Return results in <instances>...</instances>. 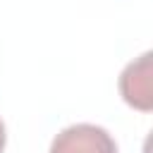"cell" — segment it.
Wrapping results in <instances>:
<instances>
[{"label":"cell","instance_id":"cell-3","mask_svg":"<svg viewBox=\"0 0 153 153\" xmlns=\"http://www.w3.org/2000/svg\"><path fill=\"white\" fill-rule=\"evenodd\" d=\"M5 143H7V131H5V122L0 120V153L5 151Z\"/></svg>","mask_w":153,"mask_h":153},{"label":"cell","instance_id":"cell-2","mask_svg":"<svg viewBox=\"0 0 153 153\" xmlns=\"http://www.w3.org/2000/svg\"><path fill=\"white\" fill-rule=\"evenodd\" d=\"M151 53H143L129 62L120 74V93L127 105L141 112L153 110V84H151Z\"/></svg>","mask_w":153,"mask_h":153},{"label":"cell","instance_id":"cell-1","mask_svg":"<svg viewBox=\"0 0 153 153\" xmlns=\"http://www.w3.org/2000/svg\"><path fill=\"white\" fill-rule=\"evenodd\" d=\"M50 153H117V143L108 129L79 122L55 134Z\"/></svg>","mask_w":153,"mask_h":153}]
</instances>
